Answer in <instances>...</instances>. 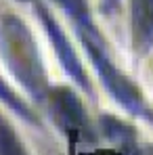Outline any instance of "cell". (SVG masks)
<instances>
[{
	"mask_svg": "<svg viewBox=\"0 0 153 155\" xmlns=\"http://www.w3.org/2000/svg\"><path fill=\"white\" fill-rule=\"evenodd\" d=\"M51 107L57 111V120H61L65 126H76L84 128L86 126V117L82 111V105L78 103V99L67 90V88H59L51 94Z\"/></svg>",
	"mask_w": 153,
	"mask_h": 155,
	"instance_id": "277c9868",
	"label": "cell"
},
{
	"mask_svg": "<svg viewBox=\"0 0 153 155\" xmlns=\"http://www.w3.org/2000/svg\"><path fill=\"white\" fill-rule=\"evenodd\" d=\"M132 29L138 42L153 38V0H132Z\"/></svg>",
	"mask_w": 153,
	"mask_h": 155,
	"instance_id": "5b68a950",
	"label": "cell"
},
{
	"mask_svg": "<svg viewBox=\"0 0 153 155\" xmlns=\"http://www.w3.org/2000/svg\"><path fill=\"white\" fill-rule=\"evenodd\" d=\"M109 2H111V4H118V2H120V0H109Z\"/></svg>",
	"mask_w": 153,
	"mask_h": 155,
	"instance_id": "ba28073f",
	"label": "cell"
},
{
	"mask_svg": "<svg viewBox=\"0 0 153 155\" xmlns=\"http://www.w3.org/2000/svg\"><path fill=\"white\" fill-rule=\"evenodd\" d=\"M0 101H2V103H6L11 109H13V111H15V113H19L21 117H25L27 122H36V117L29 113V109H27L25 105L21 103V101H19L13 92H11V88H8L2 80H0Z\"/></svg>",
	"mask_w": 153,
	"mask_h": 155,
	"instance_id": "52a82bcc",
	"label": "cell"
},
{
	"mask_svg": "<svg viewBox=\"0 0 153 155\" xmlns=\"http://www.w3.org/2000/svg\"><path fill=\"white\" fill-rule=\"evenodd\" d=\"M0 155H25L15 132L8 128V124H4L2 117H0Z\"/></svg>",
	"mask_w": 153,
	"mask_h": 155,
	"instance_id": "8992f818",
	"label": "cell"
},
{
	"mask_svg": "<svg viewBox=\"0 0 153 155\" xmlns=\"http://www.w3.org/2000/svg\"><path fill=\"white\" fill-rule=\"evenodd\" d=\"M72 23L76 27L78 38H80L82 46L88 52V57H90V61H92L97 74L101 76L105 88H109L111 97L122 105V107H126L130 113L143 115V117H147V120H153L151 111L145 107L141 94H138V90H136V86L113 65V61H111V57H109V51H107V44H105V40H103L101 31L95 25L90 13H88V11L78 13L76 17H72Z\"/></svg>",
	"mask_w": 153,
	"mask_h": 155,
	"instance_id": "7a4b0ae2",
	"label": "cell"
},
{
	"mask_svg": "<svg viewBox=\"0 0 153 155\" xmlns=\"http://www.w3.org/2000/svg\"><path fill=\"white\" fill-rule=\"evenodd\" d=\"M36 8H38V17L42 19V23H44V29H46L48 38L52 40V46H55V51H57V54H59V61H61L63 69H65L69 76L76 80V84L84 90V92H88V94H90V92H92V84H90L88 76H86V71H84V67H82V63H80V59H78L74 46L69 44V40H67L65 31L59 27V23L55 21V17L46 11V6H44V4L36 2Z\"/></svg>",
	"mask_w": 153,
	"mask_h": 155,
	"instance_id": "3957f363",
	"label": "cell"
},
{
	"mask_svg": "<svg viewBox=\"0 0 153 155\" xmlns=\"http://www.w3.org/2000/svg\"><path fill=\"white\" fill-rule=\"evenodd\" d=\"M0 54L8 71L36 99L44 101L48 94V82L40 61V52L25 23L13 15L0 21Z\"/></svg>",
	"mask_w": 153,
	"mask_h": 155,
	"instance_id": "6da1fadb",
	"label": "cell"
}]
</instances>
